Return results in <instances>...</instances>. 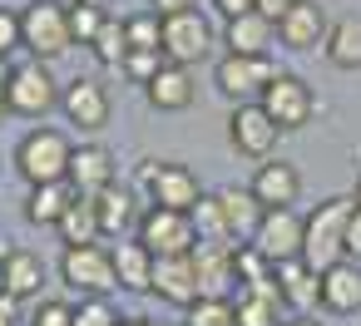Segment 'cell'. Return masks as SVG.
<instances>
[{
    "label": "cell",
    "mask_w": 361,
    "mask_h": 326,
    "mask_svg": "<svg viewBox=\"0 0 361 326\" xmlns=\"http://www.w3.org/2000/svg\"><path fill=\"white\" fill-rule=\"evenodd\" d=\"M20 321V301L11 291H0V326H16Z\"/></svg>",
    "instance_id": "cell-42"
},
{
    "label": "cell",
    "mask_w": 361,
    "mask_h": 326,
    "mask_svg": "<svg viewBox=\"0 0 361 326\" xmlns=\"http://www.w3.org/2000/svg\"><path fill=\"white\" fill-rule=\"evenodd\" d=\"M282 326H322V321H312V316H292V321H282Z\"/></svg>",
    "instance_id": "cell-47"
},
{
    "label": "cell",
    "mask_w": 361,
    "mask_h": 326,
    "mask_svg": "<svg viewBox=\"0 0 361 326\" xmlns=\"http://www.w3.org/2000/svg\"><path fill=\"white\" fill-rule=\"evenodd\" d=\"M11 70H16V65H6V55H0V99H6V84H11Z\"/></svg>",
    "instance_id": "cell-45"
},
{
    "label": "cell",
    "mask_w": 361,
    "mask_h": 326,
    "mask_svg": "<svg viewBox=\"0 0 361 326\" xmlns=\"http://www.w3.org/2000/svg\"><path fill=\"white\" fill-rule=\"evenodd\" d=\"M139 242L154 252V257H188L198 247V227H193V213H178V208H149L139 218Z\"/></svg>",
    "instance_id": "cell-5"
},
{
    "label": "cell",
    "mask_w": 361,
    "mask_h": 326,
    "mask_svg": "<svg viewBox=\"0 0 361 326\" xmlns=\"http://www.w3.org/2000/svg\"><path fill=\"white\" fill-rule=\"evenodd\" d=\"M94 213H99V227H104V237H124L129 227H139V203H134V193L129 188H119V183H109L104 193H94Z\"/></svg>",
    "instance_id": "cell-25"
},
{
    "label": "cell",
    "mask_w": 361,
    "mask_h": 326,
    "mask_svg": "<svg viewBox=\"0 0 361 326\" xmlns=\"http://www.w3.org/2000/svg\"><path fill=\"white\" fill-rule=\"evenodd\" d=\"M326 30H331V20H326V11L317 0H297V6L277 20V40L287 50H317V45H326Z\"/></svg>",
    "instance_id": "cell-15"
},
{
    "label": "cell",
    "mask_w": 361,
    "mask_h": 326,
    "mask_svg": "<svg viewBox=\"0 0 361 326\" xmlns=\"http://www.w3.org/2000/svg\"><path fill=\"white\" fill-rule=\"evenodd\" d=\"M188 326H238L233 296H198L188 306Z\"/></svg>",
    "instance_id": "cell-32"
},
{
    "label": "cell",
    "mask_w": 361,
    "mask_h": 326,
    "mask_svg": "<svg viewBox=\"0 0 361 326\" xmlns=\"http://www.w3.org/2000/svg\"><path fill=\"white\" fill-rule=\"evenodd\" d=\"M154 291L164 296V301H173V306H193L203 291H198V272H193V252L188 257H159L154 262Z\"/></svg>",
    "instance_id": "cell-18"
},
{
    "label": "cell",
    "mask_w": 361,
    "mask_h": 326,
    "mask_svg": "<svg viewBox=\"0 0 361 326\" xmlns=\"http://www.w3.org/2000/svg\"><path fill=\"white\" fill-rule=\"evenodd\" d=\"M193 227H198V242H233L228 237V218H223V198L218 193H203L198 208H193Z\"/></svg>",
    "instance_id": "cell-31"
},
{
    "label": "cell",
    "mask_w": 361,
    "mask_h": 326,
    "mask_svg": "<svg viewBox=\"0 0 361 326\" xmlns=\"http://www.w3.org/2000/svg\"><path fill=\"white\" fill-rule=\"evenodd\" d=\"M257 104L272 114V124H277L282 134L302 129V124L312 119V109H317V99H312L307 80H297V75H277V80H272L262 94H257Z\"/></svg>",
    "instance_id": "cell-12"
},
{
    "label": "cell",
    "mask_w": 361,
    "mask_h": 326,
    "mask_svg": "<svg viewBox=\"0 0 361 326\" xmlns=\"http://www.w3.org/2000/svg\"><path fill=\"white\" fill-rule=\"evenodd\" d=\"M90 55L104 65V70H124V60H129V30H124V20H104V30L94 35V45H90Z\"/></svg>",
    "instance_id": "cell-30"
},
{
    "label": "cell",
    "mask_w": 361,
    "mask_h": 326,
    "mask_svg": "<svg viewBox=\"0 0 361 326\" xmlns=\"http://www.w3.org/2000/svg\"><path fill=\"white\" fill-rule=\"evenodd\" d=\"M154 252L139 242V237H119L114 247V272H119V287L124 291H154Z\"/></svg>",
    "instance_id": "cell-24"
},
{
    "label": "cell",
    "mask_w": 361,
    "mask_h": 326,
    "mask_svg": "<svg viewBox=\"0 0 361 326\" xmlns=\"http://www.w3.org/2000/svg\"><path fill=\"white\" fill-rule=\"evenodd\" d=\"M322 50H326V60H331L336 70H361V20H356V15L331 20Z\"/></svg>",
    "instance_id": "cell-29"
},
{
    "label": "cell",
    "mask_w": 361,
    "mask_h": 326,
    "mask_svg": "<svg viewBox=\"0 0 361 326\" xmlns=\"http://www.w3.org/2000/svg\"><path fill=\"white\" fill-rule=\"evenodd\" d=\"M144 188H149V208H178V213H193L203 188H198V173L188 163H144Z\"/></svg>",
    "instance_id": "cell-8"
},
{
    "label": "cell",
    "mask_w": 361,
    "mask_h": 326,
    "mask_svg": "<svg viewBox=\"0 0 361 326\" xmlns=\"http://www.w3.org/2000/svg\"><path fill=\"white\" fill-rule=\"evenodd\" d=\"M25 40H20V15L16 11H0V55H11V50H20Z\"/></svg>",
    "instance_id": "cell-39"
},
{
    "label": "cell",
    "mask_w": 361,
    "mask_h": 326,
    "mask_svg": "<svg viewBox=\"0 0 361 326\" xmlns=\"http://www.w3.org/2000/svg\"><path fill=\"white\" fill-rule=\"evenodd\" d=\"M65 6H70V0H65Z\"/></svg>",
    "instance_id": "cell-52"
},
{
    "label": "cell",
    "mask_w": 361,
    "mask_h": 326,
    "mask_svg": "<svg viewBox=\"0 0 361 326\" xmlns=\"http://www.w3.org/2000/svg\"><path fill=\"white\" fill-rule=\"evenodd\" d=\"M70 6H75V0H70ZM80 6H109V0H80Z\"/></svg>",
    "instance_id": "cell-48"
},
{
    "label": "cell",
    "mask_w": 361,
    "mask_h": 326,
    "mask_svg": "<svg viewBox=\"0 0 361 326\" xmlns=\"http://www.w3.org/2000/svg\"><path fill=\"white\" fill-rule=\"evenodd\" d=\"M277 124H272V114L257 104V99H247V104H238L233 114H228V144L243 153V158H272V149H277Z\"/></svg>",
    "instance_id": "cell-9"
},
{
    "label": "cell",
    "mask_w": 361,
    "mask_h": 326,
    "mask_svg": "<svg viewBox=\"0 0 361 326\" xmlns=\"http://www.w3.org/2000/svg\"><path fill=\"white\" fill-rule=\"evenodd\" d=\"M247 188H252V198H257L262 208H292L297 193H302V173H297L292 163H282V158H262Z\"/></svg>",
    "instance_id": "cell-16"
},
{
    "label": "cell",
    "mask_w": 361,
    "mask_h": 326,
    "mask_svg": "<svg viewBox=\"0 0 361 326\" xmlns=\"http://www.w3.org/2000/svg\"><path fill=\"white\" fill-rule=\"evenodd\" d=\"M149 11H159V15H178V11H193V0H149Z\"/></svg>",
    "instance_id": "cell-44"
},
{
    "label": "cell",
    "mask_w": 361,
    "mask_h": 326,
    "mask_svg": "<svg viewBox=\"0 0 361 326\" xmlns=\"http://www.w3.org/2000/svg\"><path fill=\"white\" fill-rule=\"evenodd\" d=\"M60 109H65V119L75 124V129H85V134H99L104 124H109V89L99 84V80H75V84H65V94H60Z\"/></svg>",
    "instance_id": "cell-14"
},
{
    "label": "cell",
    "mask_w": 361,
    "mask_h": 326,
    "mask_svg": "<svg viewBox=\"0 0 361 326\" xmlns=\"http://www.w3.org/2000/svg\"><path fill=\"white\" fill-rule=\"evenodd\" d=\"M159 70H164V50H129V60H124V75L134 84H149Z\"/></svg>",
    "instance_id": "cell-37"
},
{
    "label": "cell",
    "mask_w": 361,
    "mask_h": 326,
    "mask_svg": "<svg viewBox=\"0 0 361 326\" xmlns=\"http://www.w3.org/2000/svg\"><path fill=\"white\" fill-rule=\"evenodd\" d=\"M356 208H361V178H356Z\"/></svg>",
    "instance_id": "cell-49"
},
{
    "label": "cell",
    "mask_w": 361,
    "mask_h": 326,
    "mask_svg": "<svg viewBox=\"0 0 361 326\" xmlns=\"http://www.w3.org/2000/svg\"><path fill=\"white\" fill-rule=\"evenodd\" d=\"M124 316L109 306V296H80L75 306V326H119Z\"/></svg>",
    "instance_id": "cell-35"
},
{
    "label": "cell",
    "mask_w": 361,
    "mask_h": 326,
    "mask_svg": "<svg viewBox=\"0 0 361 326\" xmlns=\"http://www.w3.org/2000/svg\"><path fill=\"white\" fill-rule=\"evenodd\" d=\"M144 94H149V104H154L159 114H178V109H188V104H193V70H188V65H173V60H164V70L144 84Z\"/></svg>",
    "instance_id": "cell-19"
},
{
    "label": "cell",
    "mask_w": 361,
    "mask_h": 326,
    "mask_svg": "<svg viewBox=\"0 0 361 326\" xmlns=\"http://www.w3.org/2000/svg\"><path fill=\"white\" fill-rule=\"evenodd\" d=\"M213 11H218L223 20H233V15H247V11H257V0H213Z\"/></svg>",
    "instance_id": "cell-41"
},
{
    "label": "cell",
    "mask_w": 361,
    "mask_h": 326,
    "mask_svg": "<svg viewBox=\"0 0 361 326\" xmlns=\"http://www.w3.org/2000/svg\"><path fill=\"white\" fill-rule=\"evenodd\" d=\"M277 75H282V70H277L267 55H233V50H228V55L213 65V84H218L228 99H238V104L257 99Z\"/></svg>",
    "instance_id": "cell-7"
},
{
    "label": "cell",
    "mask_w": 361,
    "mask_h": 326,
    "mask_svg": "<svg viewBox=\"0 0 361 326\" xmlns=\"http://www.w3.org/2000/svg\"><path fill=\"white\" fill-rule=\"evenodd\" d=\"M124 30H129V50H159V45H164V15H159V11L129 15Z\"/></svg>",
    "instance_id": "cell-33"
},
{
    "label": "cell",
    "mask_w": 361,
    "mask_h": 326,
    "mask_svg": "<svg viewBox=\"0 0 361 326\" xmlns=\"http://www.w3.org/2000/svg\"><path fill=\"white\" fill-rule=\"evenodd\" d=\"M346 257L361 262V208H351V222H346Z\"/></svg>",
    "instance_id": "cell-40"
},
{
    "label": "cell",
    "mask_w": 361,
    "mask_h": 326,
    "mask_svg": "<svg viewBox=\"0 0 361 326\" xmlns=\"http://www.w3.org/2000/svg\"><path fill=\"white\" fill-rule=\"evenodd\" d=\"M277 40V20H267L262 11H247V15H233L223 25V45L233 55H267V45Z\"/></svg>",
    "instance_id": "cell-23"
},
{
    "label": "cell",
    "mask_w": 361,
    "mask_h": 326,
    "mask_svg": "<svg viewBox=\"0 0 361 326\" xmlns=\"http://www.w3.org/2000/svg\"><path fill=\"white\" fill-rule=\"evenodd\" d=\"M119 326H154V321H149V316H124Z\"/></svg>",
    "instance_id": "cell-46"
},
{
    "label": "cell",
    "mask_w": 361,
    "mask_h": 326,
    "mask_svg": "<svg viewBox=\"0 0 361 326\" xmlns=\"http://www.w3.org/2000/svg\"><path fill=\"white\" fill-rule=\"evenodd\" d=\"M164 60L173 65H198L208 50H213V25L198 15V11H178V15H164Z\"/></svg>",
    "instance_id": "cell-11"
},
{
    "label": "cell",
    "mask_w": 361,
    "mask_h": 326,
    "mask_svg": "<svg viewBox=\"0 0 361 326\" xmlns=\"http://www.w3.org/2000/svg\"><path fill=\"white\" fill-rule=\"evenodd\" d=\"M302 232H307V218H297V208H267L252 232V247L277 267V262L302 257Z\"/></svg>",
    "instance_id": "cell-10"
},
{
    "label": "cell",
    "mask_w": 361,
    "mask_h": 326,
    "mask_svg": "<svg viewBox=\"0 0 361 326\" xmlns=\"http://www.w3.org/2000/svg\"><path fill=\"white\" fill-rule=\"evenodd\" d=\"M60 277H65V287L80 291V296H109V291L119 287L114 247H104V242L65 247V257H60Z\"/></svg>",
    "instance_id": "cell-4"
},
{
    "label": "cell",
    "mask_w": 361,
    "mask_h": 326,
    "mask_svg": "<svg viewBox=\"0 0 361 326\" xmlns=\"http://www.w3.org/2000/svg\"><path fill=\"white\" fill-rule=\"evenodd\" d=\"M104 20H109V11L104 6H70V35H75V45H94V35L104 30Z\"/></svg>",
    "instance_id": "cell-34"
},
{
    "label": "cell",
    "mask_w": 361,
    "mask_h": 326,
    "mask_svg": "<svg viewBox=\"0 0 361 326\" xmlns=\"http://www.w3.org/2000/svg\"><path fill=\"white\" fill-rule=\"evenodd\" d=\"M0 114H11V109H6V99H0Z\"/></svg>",
    "instance_id": "cell-51"
},
{
    "label": "cell",
    "mask_w": 361,
    "mask_h": 326,
    "mask_svg": "<svg viewBox=\"0 0 361 326\" xmlns=\"http://www.w3.org/2000/svg\"><path fill=\"white\" fill-rule=\"evenodd\" d=\"M40 287H45V262L25 247H11L6 262H0V291H11L16 301H30L40 296Z\"/></svg>",
    "instance_id": "cell-22"
},
{
    "label": "cell",
    "mask_w": 361,
    "mask_h": 326,
    "mask_svg": "<svg viewBox=\"0 0 361 326\" xmlns=\"http://www.w3.org/2000/svg\"><path fill=\"white\" fill-rule=\"evenodd\" d=\"M80 198H94L114 183V153L99 149V144H80L75 158H70V178H65Z\"/></svg>",
    "instance_id": "cell-17"
},
{
    "label": "cell",
    "mask_w": 361,
    "mask_h": 326,
    "mask_svg": "<svg viewBox=\"0 0 361 326\" xmlns=\"http://www.w3.org/2000/svg\"><path fill=\"white\" fill-rule=\"evenodd\" d=\"M322 306L336 316H356L361 311V262H336L322 272Z\"/></svg>",
    "instance_id": "cell-21"
},
{
    "label": "cell",
    "mask_w": 361,
    "mask_h": 326,
    "mask_svg": "<svg viewBox=\"0 0 361 326\" xmlns=\"http://www.w3.org/2000/svg\"><path fill=\"white\" fill-rule=\"evenodd\" d=\"M193 272L203 296H233L238 287V242H198L193 247Z\"/></svg>",
    "instance_id": "cell-13"
},
{
    "label": "cell",
    "mask_w": 361,
    "mask_h": 326,
    "mask_svg": "<svg viewBox=\"0 0 361 326\" xmlns=\"http://www.w3.org/2000/svg\"><path fill=\"white\" fill-rule=\"evenodd\" d=\"M20 40L35 60H55L75 45L70 35V6L65 0H35V6L20 11Z\"/></svg>",
    "instance_id": "cell-3"
},
{
    "label": "cell",
    "mask_w": 361,
    "mask_h": 326,
    "mask_svg": "<svg viewBox=\"0 0 361 326\" xmlns=\"http://www.w3.org/2000/svg\"><path fill=\"white\" fill-rule=\"evenodd\" d=\"M277 291H282V301H287L297 316H307L312 306H322V272H312L302 257L277 262Z\"/></svg>",
    "instance_id": "cell-20"
},
{
    "label": "cell",
    "mask_w": 361,
    "mask_h": 326,
    "mask_svg": "<svg viewBox=\"0 0 361 326\" xmlns=\"http://www.w3.org/2000/svg\"><path fill=\"white\" fill-rule=\"evenodd\" d=\"M70 203H75V188H70V183H40V188H30V198H25V218H30L35 227H55Z\"/></svg>",
    "instance_id": "cell-28"
},
{
    "label": "cell",
    "mask_w": 361,
    "mask_h": 326,
    "mask_svg": "<svg viewBox=\"0 0 361 326\" xmlns=\"http://www.w3.org/2000/svg\"><path fill=\"white\" fill-rule=\"evenodd\" d=\"M356 198H326L307 213V232H302V262L312 272H326L336 262H346V222H351Z\"/></svg>",
    "instance_id": "cell-1"
},
{
    "label": "cell",
    "mask_w": 361,
    "mask_h": 326,
    "mask_svg": "<svg viewBox=\"0 0 361 326\" xmlns=\"http://www.w3.org/2000/svg\"><path fill=\"white\" fill-rule=\"evenodd\" d=\"M30 326H75V306H70V301H60V296H50V301H40V306H35Z\"/></svg>",
    "instance_id": "cell-38"
},
{
    "label": "cell",
    "mask_w": 361,
    "mask_h": 326,
    "mask_svg": "<svg viewBox=\"0 0 361 326\" xmlns=\"http://www.w3.org/2000/svg\"><path fill=\"white\" fill-rule=\"evenodd\" d=\"M70 158H75V144H70L60 129H35V134H25L20 149H16V168H20V178H25L30 188H40V183H65V178H70Z\"/></svg>",
    "instance_id": "cell-2"
},
{
    "label": "cell",
    "mask_w": 361,
    "mask_h": 326,
    "mask_svg": "<svg viewBox=\"0 0 361 326\" xmlns=\"http://www.w3.org/2000/svg\"><path fill=\"white\" fill-rule=\"evenodd\" d=\"M292 6H297V0H257V11H262L267 20H282V15H287Z\"/></svg>",
    "instance_id": "cell-43"
},
{
    "label": "cell",
    "mask_w": 361,
    "mask_h": 326,
    "mask_svg": "<svg viewBox=\"0 0 361 326\" xmlns=\"http://www.w3.org/2000/svg\"><path fill=\"white\" fill-rule=\"evenodd\" d=\"M6 252H11V247H0V262H6Z\"/></svg>",
    "instance_id": "cell-50"
},
{
    "label": "cell",
    "mask_w": 361,
    "mask_h": 326,
    "mask_svg": "<svg viewBox=\"0 0 361 326\" xmlns=\"http://www.w3.org/2000/svg\"><path fill=\"white\" fill-rule=\"evenodd\" d=\"M60 104V89L45 70V60H25L11 70V84H6V109L20 114V119H40Z\"/></svg>",
    "instance_id": "cell-6"
},
{
    "label": "cell",
    "mask_w": 361,
    "mask_h": 326,
    "mask_svg": "<svg viewBox=\"0 0 361 326\" xmlns=\"http://www.w3.org/2000/svg\"><path fill=\"white\" fill-rule=\"evenodd\" d=\"M272 272H277V267H272L252 242H243V247H238V287H247V282H267Z\"/></svg>",
    "instance_id": "cell-36"
},
{
    "label": "cell",
    "mask_w": 361,
    "mask_h": 326,
    "mask_svg": "<svg viewBox=\"0 0 361 326\" xmlns=\"http://www.w3.org/2000/svg\"><path fill=\"white\" fill-rule=\"evenodd\" d=\"M218 198H223V218H228V237L243 247V242H252V232H257V222H262V203L252 198V188H218Z\"/></svg>",
    "instance_id": "cell-26"
},
{
    "label": "cell",
    "mask_w": 361,
    "mask_h": 326,
    "mask_svg": "<svg viewBox=\"0 0 361 326\" xmlns=\"http://www.w3.org/2000/svg\"><path fill=\"white\" fill-rule=\"evenodd\" d=\"M55 232H60V242H65V247H85V242H99V237H104V227H99L94 198H80V193H75V203L65 208V218L55 222Z\"/></svg>",
    "instance_id": "cell-27"
}]
</instances>
